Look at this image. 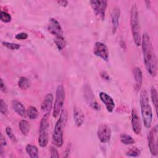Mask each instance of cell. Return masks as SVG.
I'll return each mask as SVG.
<instances>
[{
  "label": "cell",
  "instance_id": "6da1fadb",
  "mask_svg": "<svg viewBox=\"0 0 158 158\" xmlns=\"http://www.w3.org/2000/svg\"><path fill=\"white\" fill-rule=\"evenodd\" d=\"M142 52L145 67L148 73L155 77L157 71V62L156 53L149 34L144 33L141 39Z\"/></svg>",
  "mask_w": 158,
  "mask_h": 158
},
{
  "label": "cell",
  "instance_id": "7a4b0ae2",
  "mask_svg": "<svg viewBox=\"0 0 158 158\" xmlns=\"http://www.w3.org/2000/svg\"><path fill=\"white\" fill-rule=\"evenodd\" d=\"M67 118L68 114L66 109H62L59 117L55 124L52 135V142L57 147H61L63 145L64 130L67 121Z\"/></svg>",
  "mask_w": 158,
  "mask_h": 158
},
{
  "label": "cell",
  "instance_id": "3957f363",
  "mask_svg": "<svg viewBox=\"0 0 158 158\" xmlns=\"http://www.w3.org/2000/svg\"><path fill=\"white\" fill-rule=\"evenodd\" d=\"M139 102L141 113L144 125L146 128H149L151 126L153 115L152 107L149 104V96L147 91L143 89L140 92Z\"/></svg>",
  "mask_w": 158,
  "mask_h": 158
},
{
  "label": "cell",
  "instance_id": "277c9868",
  "mask_svg": "<svg viewBox=\"0 0 158 158\" xmlns=\"http://www.w3.org/2000/svg\"><path fill=\"white\" fill-rule=\"evenodd\" d=\"M130 26L134 42L137 46H140L141 42V37L139 20V12L136 4H133L131 7Z\"/></svg>",
  "mask_w": 158,
  "mask_h": 158
},
{
  "label": "cell",
  "instance_id": "5b68a950",
  "mask_svg": "<svg viewBox=\"0 0 158 158\" xmlns=\"http://www.w3.org/2000/svg\"><path fill=\"white\" fill-rule=\"evenodd\" d=\"M49 116V114H44L40 122L38 135V144L39 146L41 148H45L48 144V130L49 127V123L48 122Z\"/></svg>",
  "mask_w": 158,
  "mask_h": 158
},
{
  "label": "cell",
  "instance_id": "8992f818",
  "mask_svg": "<svg viewBox=\"0 0 158 158\" xmlns=\"http://www.w3.org/2000/svg\"><path fill=\"white\" fill-rule=\"evenodd\" d=\"M65 98V92L64 87L62 85H59L56 91L55 101L53 106L52 116L54 118H57L59 116L60 113L64 106Z\"/></svg>",
  "mask_w": 158,
  "mask_h": 158
},
{
  "label": "cell",
  "instance_id": "52a82bcc",
  "mask_svg": "<svg viewBox=\"0 0 158 158\" xmlns=\"http://www.w3.org/2000/svg\"><path fill=\"white\" fill-rule=\"evenodd\" d=\"M157 126L156 125L149 131L148 135V147L151 154L154 156L158 155V144H157Z\"/></svg>",
  "mask_w": 158,
  "mask_h": 158
},
{
  "label": "cell",
  "instance_id": "ba28073f",
  "mask_svg": "<svg viewBox=\"0 0 158 158\" xmlns=\"http://www.w3.org/2000/svg\"><path fill=\"white\" fill-rule=\"evenodd\" d=\"M89 4L95 15L101 20L105 19V14L107 6V1L104 0H92Z\"/></svg>",
  "mask_w": 158,
  "mask_h": 158
},
{
  "label": "cell",
  "instance_id": "9c48e42d",
  "mask_svg": "<svg viewBox=\"0 0 158 158\" xmlns=\"http://www.w3.org/2000/svg\"><path fill=\"white\" fill-rule=\"evenodd\" d=\"M83 95L86 103L95 110H100L101 106L98 103L93 94V93L89 85H85L83 88Z\"/></svg>",
  "mask_w": 158,
  "mask_h": 158
},
{
  "label": "cell",
  "instance_id": "30bf717a",
  "mask_svg": "<svg viewBox=\"0 0 158 158\" xmlns=\"http://www.w3.org/2000/svg\"><path fill=\"white\" fill-rule=\"evenodd\" d=\"M111 135V129L107 124L102 123L99 125L97 130V136L101 143H107L109 142Z\"/></svg>",
  "mask_w": 158,
  "mask_h": 158
},
{
  "label": "cell",
  "instance_id": "8fae6325",
  "mask_svg": "<svg viewBox=\"0 0 158 158\" xmlns=\"http://www.w3.org/2000/svg\"><path fill=\"white\" fill-rule=\"evenodd\" d=\"M93 53L95 56L100 57L105 61H108L109 59V51L107 46L103 43L97 41L93 48Z\"/></svg>",
  "mask_w": 158,
  "mask_h": 158
},
{
  "label": "cell",
  "instance_id": "7c38bea8",
  "mask_svg": "<svg viewBox=\"0 0 158 158\" xmlns=\"http://www.w3.org/2000/svg\"><path fill=\"white\" fill-rule=\"evenodd\" d=\"M48 31L55 37L63 36V30L60 23L54 18L49 19L48 25Z\"/></svg>",
  "mask_w": 158,
  "mask_h": 158
},
{
  "label": "cell",
  "instance_id": "4fadbf2b",
  "mask_svg": "<svg viewBox=\"0 0 158 158\" xmlns=\"http://www.w3.org/2000/svg\"><path fill=\"white\" fill-rule=\"evenodd\" d=\"M99 96L100 100L105 105L107 112L110 113L112 112L115 108V102L114 101L113 99L108 94L102 91L99 93Z\"/></svg>",
  "mask_w": 158,
  "mask_h": 158
},
{
  "label": "cell",
  "instance_id": "5bb4252c",
  "mask_svg": "<svg viewBox=\"0 0 158 158\" xmlns=\"http://www.w3.org/2000/svg\"><path fill=\"white\" fill-rule=\"evenodd\" d=\"M131 127H132V130L133 132L136 135H139L141 133V128H142L141 122L140 118L138 115L136 110L135 109H133L131 110Z\"/></svg>",
  "mask_w": 158,
  "mask_h": 158
},
{
  "label": "cell",
  "instance_id": "9a60e30c",
  "mask_svg": "<svg viewBox=\"0 0 158 158\" xmlns=\"http://www.w3.org/2000/svg\"><path fill=\"white\" fill-rule=\"evenodd\" d=\"M53 95L49 93L46 94L41 105V109L44 114H49L52 109Z\"/></svg>",
  "mask_w": 158,
  "mask_h": 158
},
{
  "label": "cell",
  "instance_id": "2e32d148",
  "mask_svg": "<svg viewBox=\"0 0 158 158\" xmlns=\"http://www.w3.org/2000/svg\"><path fill=\"white\" fill-rule=\"evenodd\" d=\"M120 16V10L119 7H115L113 8L111 12V24H112V32L115 35L118 30L119 25V19Z\"/></svg>",
  "mask_w": 158,
  "mask_h": 158
},
{
  "label": "cell",
  "instance_id": "e0dca14e",
  "mask_svg": "<svg viewBox=\"0 0 158 158\" xmlns=\"http://www.w3.org/2000/svg\"><path fill=\"white\" fill-rule=\"evenodd\" d=\"M133 73L135 78V88L136 91H138L143 83V73L139 67H135L133 69Z\"/></svg>",
  "mask_w": 158,
  "mask_h": 158
},
{
  "label": "cell",
  "instance_id": "ac0fdd59",
  "mask_svg": "<svg viewBox=\"0 0 158 158\" xmlns=\"http://www.w3.org/2000/svg\"><path fill=\"white\" fill-rule=\"evenodd\" d=\"M73 117L75 125L77 127H80L85 121V115L80 108L74 107L73 110Z\"/></svg>",
  "mask_w": 158,
  "mask_h": 158
},
{
  "label": "cell",
  "instance_id": "d6986e66",
  "mask_svg": "<svg viewBox=\"0 0 158 158\" xmlns=\"http://www.w3.org/2000/svg\"><path fill=\"white\" fill-rule=\"evenodd\" d=\"M12 107L13 110L22 117H25L27 112L23 104L18 100H13L12 101Z\"/></svg>",
  "mask_w": 158,
  "mask_h": 158
},
{
  "label": "cell",
  "instance_id": "ffe728a7",
  "mask_svg": "<svg viewBox=\"0 0 158 158\" xmlns=\"http://www.w3.org/2000/svg\"><path fill=\"white\" fill-rule=\"evenodd\" d=\"M26 152L28 155L31 158H38L39 157V152L38 148L33 144H28L25 148Z\"/></svg>",
  "mask_w": 158,
  "mask_h": 158
},
{
  "label": "cell",
  "instance_id": "44dd1931",
  "mask_svg": "<svg viewBox=\"0 0 158 158\" xmlns=\"http://www.w3.org/2000/svg\"><path fill=\"white\" fill-rule=\"evenodd\" d=\"M19 128L21 133H22L23 135L27 136L28 135L30 129V126L29 124V122L26 120H21L19 123Z\"/></svg>",
  "mask_w": 158,
  "mask_h": 158
},
{
  "label": "cell",
  "instance_id": "7402d4cb",
  "mask_svg": "<svg viewBox=\"0 0 158 158\" xmlns=\"http://www.w3.org/2000/svg\"><path fill=\"white\" fill-rule=\"evenodd\" d=\"M18 86L20 89L25 90L30 86L31 82L28 78L25 77H21L18 81Z\"/></svg>",
  "mask_w": 158,
  "mask_h": 158
},
{
  "label": "cell",
  "instance_id": "603a6c76",
  "mask_svg": "<svg viewBox=\"0 0 158 158\" xmlns=\"http://www.w3.org/2000/svg\"><path fill=\"white\" fill-rule=\"evenodd\" d=\"M27 115L30 120H35L38 117L39 114L37 109L35 107L30 106L27 109Z\"/></svg>",
  "mask_w": 158,
  "mask_h": 158
},
{
  "label": "cell",
  "instance_id": "cb8c5ba5",
  "mask_svg": "<svg viewBox=\"0 0 158 158\" xmlns=\"http://www.w3.org/2000/svg\"><path fill=\"white\" fill-rule=\"evenodd\" d=\"M120 140L125 145H131L135 143V139L130 135L126 133H122L120 135Z\"/></svg>",
  "mask_w": 158,
  "mask_h": 158
},
{
  "label": "cell",
  "instance_id": "d4e9b609",
  "mask_svg": "<svg viewBox=\"0 0 158 158\" xmlns=\"http://www.w3.org/2000/svg\"><path fill=\"white\" fill-rule=\"evenodd\" d=\"M54 42L57 49L60 51L63 50L66 46V40L64 36L60 37H55L54 39Z\"/></svg>",
  "mask_w": 158,
  "mask_h": 158
},
{
  "label": "cell",
  "instance_id": "484cf974",
  "mask_svg": "<svg viewBox=\"0 0 158 158\" xmlns=\"http://www.w3.org/2000/svg\"><path fill=\"white\" fill-rule=\"evenodd\" d=\"M151 98L152 102L154 106L156 113L157 112V105H158V97L157 89L154 86H152L151 88Z\"/></svg>",
  "mask_w": 158,
  "mask_h": 158
},
{
  "label": "cell",
  "instance_id": "4316f807",
  "mask_svg": "<svg viewBox=\"0 0 158 158\" xmlns=\"http://www.w3.org/2000/svg\"><path fill=\"white\" fill-rule=\"evenodd\" d=\"M125 154L127 156H128V157H136L140 156L141 151L139 149H138L136 147H132L127 151Z\"/></svg>",
  "mask_w": 158,
  "mask_h": 158
},
{
  "label": "cell",
  "instance_id": "83f0119b",
  "mask_svg": "<svg viewBox=\"0 0 158 158\" xmlns=\"http://www.w3.org/2000/svg\"><path fill=\"white\" fill-rule=\"evenodd\" d=\"M2 44L4 46L7 48V49L10 50H18L20 48V45L17 43H10L7 41H2Z\"/></svg>",
  "mask_w": 158,
  "mask_h": 158
},
{
  "label": "cell",
  "instance_id": "f1b7e54d",
  "mask_svg": "<svg viewBox=\"0 0 158 158\" xmlns=\"http://www.w3.org/2000/svg\"><path fill=\"white\" fill-rule=\"evenodd\" d=\"M12 17L10 14L5 11L1 12V20L4 23H8L11 21Z\"/></svg>",
  "mask_w": 158,
  "mask_h": 158
},
{
  "label": "cell",
  "instance_id": "f546056e",
  "mask_svg": "<svg viewBox=\"0 0 158 158\" xmlns=\"http://www.w3.org/2000/svg\"><path fill=\"white\" fill-rule=\"evenodd\" d=\"M6 135H7V136L9 137V138L14 143H17V138L15 137V136L14 135L13 131H12V130L11 129L10 127H7L6 128Z\"/></svg>",
  "mask_w": 158,
  "mask_h": 158
},
{
  "label": "cell",
  "instance_id": "4dcf8cb0",
  "mask_svg": "<svg viewBox=\"0 0 158 158\" xmlns=\"http://www.w3.org/2000/svg\"><path fill=\"white\" fill-rule=\"evenodd\" d=\"M0 111H1V113L4 115H6L8 112L7 105L2 99H1V101H0Z\"/></svg>",
  "mask_w": 158,
  "mask_h": 158
},
{
  "label": "cell",
  "instance_id": "1f68e13d",
  "mask_svg": "<svg viewBox=\"0 0 158 158\" xmlns=\"http://www.w3.org/2000/svg\"><path fill=\"white\" fill-rule=\"evenodd\" d=\"M49 152H50V157H51V158L59 157V154L58 151L55 147L50 146Z\"/></svg>",
  "mask_w": 158,
  "mask_h": 158
},
{
  "label": "cell",
  "instance_id": "d6a6232c",
  "mask_svg": "<svg viewBox=\"0 0 158 158\" xmlns=\"http://www.w3.org/2000/svg\"><path fill=\"white\" fill-rule=\"evenodd\" d=\"M15 37L17 40H26L28 38V34L25 32H21L17 34Z\"/></svg>",
  "mask_w": 158,
  "mask_h": 158
},
{
  "label": "cell",
  "instance_id": "836d02e7",
  "mask_svg": "<svg viewBox=\"0 0 158 158\" xmlns=\"http://www.w3.org/2000/svg\"><path fill=\"white\" fill-rule=\"evenodd\" d=\"M1 90L4 93H6L7 91V88L2 78H1Z\"/></svg>",
  "mask_w": 158,
  "mask_h": 158
},
{
  "label": "cell",
  "instance_id": "e575fe53",
  "mask_svg": "<svg viewBox=\"0 0 158 158\" xmlns=\"http://www.w3.org/2000/svg\"><path fill=\"white\" fill-rule=\"evenodd\" d=\"M7 145V141L5 138V137L2 135V134H1V146L3 147Z\"/></svg>",
  "mask_w": 158,
  "mask_h": 158
},
{
  "label": "cell",
  "instance_id": "d590c367",
  "mask_svg": "<svg viewBox=\"0 0 158 158\" xmlns=\"http://www.w3.org/2000/svg\"><path fill=\"white\" fill-rule=\"evenodd\" d=\"M57 2L62 7H67L68 6V4H69V2L67 1H65V0H62V1H57Z\"/></svg>",
  "mask_w": 158,
  "mask_h": 158
},
{
  "label": "cell",
  "instance_id": "8d00e7d4",
  "mask_svg": "<svg viewBox=\"0 0 158 158\" xmlns=\"http://www.w3.org/2000/svg\"><path fill=\"white\" fill-rule=\"evenodd\" d=\"M100 75H101V77H102L103 79L106 80H109V75H108L106 72H104V71L101 72V73H100Z\"/></svg>",
  "mask_w": 158,
  "mask_h": 158
}]
</instances>
